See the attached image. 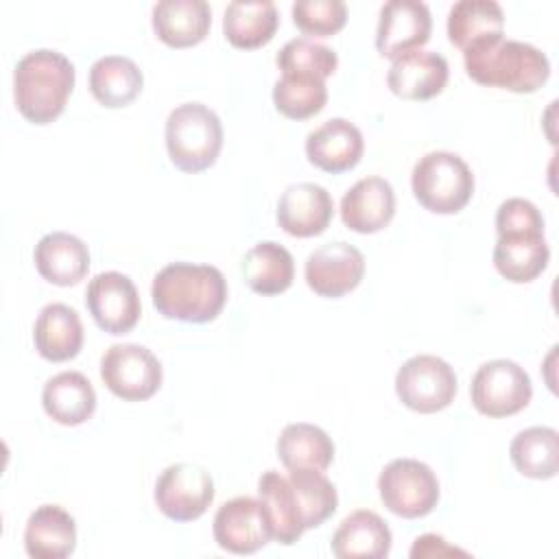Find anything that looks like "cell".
I'll return each instance as SVG.
<instances>
[{
	"label": "cell",
	"instance_id": "cell-1",
	"mask_svg": "<svg viewBox=\"0 0 559 559\" xmlns=\"http://www.w3.org/2000/svg\"><path fill=\"white\" fill-rule=\"evenodd\" d=\"M153 306L166 319L207 323L218 317L227 301V282L212 264H166L151 286Z\"/></svg>",
	"mask_w": 559,
	"mask_h": 559
},
{
	"label": "cell",
	"instance_id": "cell-2",
	"mask_svg": "<svg viewBox=\"0 0 559 559\" xmlns=\"http://www.w3.org/2000/svg\"><path fill=\"white\" fill-rule=\"evenodd\" d=\"M463 63L476 83L518 94L535 92L550 74L548 57L539 48L502 35L463 50Z\"/></svg>",
	"mask_w": 559,
	"mask_h": 559
},
{
	"label": "cell",
	"instance_id": "cell-3",
	"mask_svg": "<svg viewBox=\"0 0 559 559\" xmlns=\"http://www.w3.org/2000/svg\"><path fill=\"white\" fill-rule=\"evenodd\" d=\"M72 87V61L50 48L26 52L13 72V98L17 111L35 124L52 122L63 111Z\"/></svg>",
	"mask_w": 559,
	"mask_h": 559
},
{
	"label": "cell",
	"instance_id": "cell-4",
	"mask_svg": "<svg viewBox=\"0 0 559 559\" xmlns=\"http://www.w3.org/2000/svg\"><path fill=\"white\" fill-rule=\"evenodd\" d=\"M223 146V124L203 103L177 105L166 118V148L183 173L210 168Z\"/></svg>",
	"mask_w": 559,
	"mask_h": 559
},
{
	"label": "cell",
	"instance_id": "cell-5",
	"mask_svg": "<svg viewBox=\"0 0 559 559\" xmlns=\"http://www.w3.org/2000/svg\"><path fill=\"white\" fill-rule=\"evenodd\" d=\"M415 199L435 214H456L474 192V175L461 155L432 151L417 159L411 175Z\"/></svg>",
	"mask_w": 559,
	"mask_h": 559
},
{
	"label": "cell",
	"instance_id": "cell-6",
	"mask_svg": "<svg viewBox=\"0 0 559 559\" xmlns=\"http://www.w3.org/2000/svg\"><path fill=\"white\" fill-rule=\"evenodd\" d=\"M384 507L400 518L428 515L439 502V480L435 472L417 459H393L378 476Z\"/></svg>",
	"mask_w": 559,
	"mask_h": 559
},
{
	"label": "cell",
	"instance_id": "cell-7",
	"mask_svg": "<svg viewBox=\"0 0 559 559\" xmlns=\"http://www.w3.org/2000/svg\"><path fill=\"white\" fill-rule=\"evenodd\" d=\"M100 378L116 397L142 402L162 386V362L144 345L118 343L103 354Z\"/></svg>",
	"mask_w": 559,
	"mask_h": 559
},
{
	"label": "cell",
	"instance_id": "cell-8",
	"mask_svg": "<svg viewBox=\"0 0 559 559\" xmlns=\"http://www.w3.org/2000/svg\"><path fill=\"white\" fill-rule=\"evenodd\" d=\"M395 393L411 411L437 413L452 404L456 395V373L443 358L419 354L397 369Z\"/></svg>",
	"mask_w": 559,
	"mask_h": 559
},
{
	"label": "cell",
	"instance_id": "cell-9",
	"mask_svg": "<svg viewBox=\"0 0 559 559\" xmlns=\"http://www.w3.org/2000/svg\"><path fill=\"white\" fill-rule=\"evenodd\" d=\"M472 404L487 417L520 413L533 395L528 373L513 360L496 358L480 365L469 384Z\"/></svg>",
	"mask_w": 559,
	"mask_h": 559
},
{
	"label": "cell",
	"instance_id": "cell-10",
	"mask_svg": "<svg viewBox=\"0 0 559 559\" xmlns=\"http://www.w3.org/2000/svg\"><path fill=\"white\" fill-rule=\"evenodd\" d=\"M157 509L175 522L201 518L214 500V480L207 469L194 463L168 465L155 483Z\"/></svg>",
	"mask_w": 559,
	"mask_h": 559
},
{
	"label": "cell",
	"instance_id": "cell-11",
	"mask_svg": "<svg viewBox=\"0 0 559 559\" xmlns=\"http://www.w3.org/2000/svg\"><path fill=\"white\" fill-rule=\"evenodd\" d=\"M212 531L216 544L234 555H251L273 539L264 502L251 496H238L221 504Z\"/></svg>",
	"mask_w": 559,
	"mask_h": 559
},
{
	"label": "cell",
	"instance_id": "cell-12",
	"mask_svg": "<svg viewBox=\"0 0 559 559\" xmlns=\"http://www.w3.org/2000/svg\"><path fill=\"white\" fill-rule=\"evenodd\" d=\"M85 306L96 325L109 334H127L142 312L135 284L118 271H105L90 280Z\"/></svg>",
	"mask_w": 559,
	"mask_h": 559
},
{
	"label": "cell",
	"instance_id": "cell-13",
	"mask_svg": "<svg viewBox=\"0 0 559 559\" xmlns=\"http://www.w3.org/2000/svg\"><path fill=\"white\" fill-rule=\"evenodd\" d=\"M430 11L419 0H389L380 9L376 48L382 57L395 59L421 48L430 39Z\"/></svg>",
	"mask_w": 559,
	"mask_h": 559
},
{
	"label": "cell",
	"instance_id": "cell-14",
	"mask_svg": "<svg viewBox=\"0 0 559 559\" xmlns=\"http://www.w3.org/2000/svg\"><path fill=\"white\" fill-rule=\"evenodd\" d=\"M365 273L362 253L343 240L328 242L306 258L304 275L308 286L321 297H341L354 290Z\"/></svg>",
	"mask_w": 559,
	"mask_h": 559
},
{
	"label": "cell",
	"instance_id": "cell-15",
	"mask_svg": "<svg viewBox=\"0 0 559 559\" xmlns=\"http://www.w3.org/2000/svg\"><path fill=\"white\" fill-rule=\"evenodd\" d=\"M332 214L334 203L330 192L323 186L310 181L286 186L277 201L280 227L297 238H310L325 231Z\"/></svg>",
	"mask_w": 559,
	"mask_h": 559
},
{
	"label": "cell",
	"instance_id": "cell-16",
	"mask_svg": "<svg viewBox=\"0 0 559 559\" xmlns=\"http://www.w3.org/2000/svg\"><path fill=\"white\" fill-rule=\"evenodd\" d=\"M448 83V61L432 50H411L393 59L386 85L406 100H426L443 92Z\"/></svg>",
	"mask_w": 559,
	"mask_h": 559
},
{
	"label": "cell",
	"instance_id": "cell-17",
	"mask_svg": "<svg viewBox=\"0 0 559 559\" xmlns=\"http://www.w3.org/2000/svg\"><path fill=\"white\" fill-rule=\"evenodd\" d=\"M362 148L365 140L360 129L345 118H330L306 138L310 164L332 175L354 168L362 157Z\"/></svg>",
	"mask_w": 559,
	"mask_h": 559
},
{
	"label": "cell",
	"instance_id": "cell-18",
	"mask_svg": "<svg viewBox=\"0 0 559 559\" xmlns=\"http://www.w3.org/2000/svg\"><path fill=\"white\" fill-rule=\"evenodd\" d=\"M395 214V192L382 177L356 181L341 199V218L345 227L358 234L384 229Z\"/></svg>",
	"mask_w": 559,
	"mask_h": 559
},
{
	"label": "cell",
	"instance_id": "cell-19",
	"mask_svg": "<svg viewBox=\"0 0 559 559\" xmlns=\"http://www.w3.org/2000/svg\"><path fill=\"white\" fill-rule=\"evenodd\" d=\"M33 258L39 275L57 286L79 284L90 269L87 245L68 231L46 234L35 245Z\"/></svg>",
	"mask_w": 559,
	"mask_h": 559
},
{
	"label": "cell",
	"instance_id": "cell-20",
	"mask_svg": "<svg viewBox=\"0 0 559 559\" xmlns=\"http://www.w3.org/2000/svg\"><path fill=\"white\" fill-rule=\"evenodd\" d=\"M76 546L74 518L59 504L37 507L24 528V548L33 559H63Z\"/></svg>",
	"mask_w": 559,
	"mask_h": 559
},
{
	"label": "cell",
	"instance_id": "cell-21",
	"mask_svg": "<svg viewBox=\"0 0 559 559\" xmlns=\"http://www.w3.org/2000/svg\"><path fill=\"white\" fill-rule=\"evenodd\" d=\"M330 546L338 559H384L391 550V531L378 513L358 509L338 524Z\"/></svg>",
	"mask_w": 559,
	"mask_h": 559
},
{
	"label": "cell",
	"instance_id": "cell-22",
	"mask_svg": "<svg viewBox=\"0 0 559 559\" xmlns=\"http://www.w3.org/2000/svg\"><path fill=\"white\" fill-rule=\"evenodd\" d=\"M212 24V9L205 0H162L153 7V28L157 37L186 48L205 39Z\"/></svg>",
	"mask_w": 559,
	"mask_h": 559
},
{
	"label": "cell",
	"instance_id": "cell-23",
	"mask_svg": "<svg viewBox=\"0 0 559 559\" xmlns=\"http://www.w3.org/2000/svg\"><path fill=\"white\" fill-rule=\"evenodd\" d=\"M33 341L39 356L50 362L74 358L83 345V323L76 310L66 304L44 306L33 328Z\"/></svg>",
	"mask_w": 559,
	"mask_h": 559
},
{
	"label": "cell",
	"instance_id": "cell-24",
	"mask_svg": "<svg viewBox=\"0 0 559 559\" xmlns=\"http://www.w3.org/2000/svg\"><path fill=\"white\" fill-rule=\"evenodd\" d=\"M550 260V249L542 231L500 234L493 247V264L502 277L515 284L535 280Z\"/></svg>",
	"mask_w": 559,
	"mask_h": 559
},
{
	"label": "cell",
	"instance_id": "cell-25",
	"mask_svg": "<svg viewBox=\"0 0 559 559\" xmlns=\"http://www.w3.org/2000/svg\"><path fill=\"white\" fill-rule=\"evenodd\" d=\"M41 404L57 424L79 426L92 417L96 391L81 371H61L44 384Z\"/></svg>",
	"mask_w": 559,
	"mask_h": 559
},
{
	"label": "cell",
	"instance_id": "cell-26",
	"mask_svg": "<svg viewBox=\"0 0 559 559\" xmlns=\"http://www.w3.org/2000/svg\"><path fill=\"white\" fill-rule=\"evenodd\" d=\"M140 66L122 55H105L90 68V92L105 107H127L142 92Z\"/></svg>",
	"mask_w": 559,
	"mask_h": 559
},
{
	"label": "cell",
	"instance_id": "cell-27",
	"mask_svg": "<svg viewBox=\"0 0 559 559\" xmlns=\"http://www.w3.org/2000/svg\"><path fill=\"white\" fill-rule=\"evenodd\" d=\"M277 7L271 0H234L223 15V31L236 48H260L277 31Z\"/></svg>",
	"mask_w": 559,
	"mask_h": 559
},
{
	"label": "cell",
	"instance_id": "cell-28",
	"mask_svg": "<svg viewBox=\"0 0 559 559\" xmlns=\"http://www.w3.org/2000/svg\"><path fill=\"white\" fill-rule=\"evenodd\" d=\"M504 13L496 0H459L448 13V37L461 50L502 35Z\"/></svg>",
	"mask_w": 559,
	"mask_h": 559
},
{
	"label": "cell",
	"instance_id": "cell-29",
	"mask_svg": "<svg viewBox=\"0 0 559 559\" xmlns=\"http://www.w3.org/2000/svg\"><path fill=\"white\" fill-rule=\"evenodd\" d=\"M242 277L258 295L284 293L295 277L293 255L273 240L258 242L242 258Z\"/></svg>",
	"mask_w": 559,
	"mask_h": 559
},
{
	"label": "cell",
	"instance_id": "cell-30",
	"mask_svg": "<svg viewBox=\"0 0 559 559\" xmlns=\"http://www.w3.org/2000/svg\"><path fill=\"white\" fill-rule=\"evenodd\" d=\"M258 493L269 513L273 539L284 546L295 544L304 535L306 526L288 478L277 474L275 469H266L258 480Z\"/></svg>",
	"mask_w": 559,
	"mask_h": 559
},
{
	"label": "cell",
	"instance_id": "cell-31",
	"mask_svg": "<svg viewBox=\"0 0 559 559\" xmlns=\"http://www.w3.org/2000/svg\"><path fill=\"white\" fill-rule=\"evenodd\" d=\"M277 456L286 469L312 467L328 469L334 459V443L328 432L314 424H288L277 437Z\"/></svg>",
	"mask_w": 559,
	"mask_h": 559
},
{
	"label": "cell",
	"instance_id": "cell-32",
	"mask_svg": "<svg viewBox=\"0 0 559 559\" xmlns=\"http://www.w3.org/2000/svg\"><path fill=\"white\" fill-rule=\"evenodd\" d=\"M509 454L522 476L552 478L559 467V435L548 426H531L513 437Z\"/></svg>",
	"mask_w": 559,
	"mask_h": 559
},
{
	"label": "cell",
	"instance_id": "cell-33",
	"mask_svg": "<svg viewBox=\"0 0 559 559\" xmlns=\"http://www.w3.org/2000/svg\"><path fill=\"white\" fill-rule=\"evenodd\" d=\"M328 100L325 79L304 72H282L273 85V103L280 114L293 120H306L323 109Z\"/></svg>",
	"mask_w": 559,
	"mask_h": 559
},
{
	"label": "cell",
	"instance_id": "cell-34",
	"mask_svg": "<svg viewBox=\"0 0 559 559\" xmlns=\"http://www.w3.org/2000/svg\"><path fill=\"white\" fill-rule=\"evenodd\" d=\"M286 478L299 502L306 531L321 526L336 511V504H338L336 487L325 478L323 472L312 467H297V469H288Z\"/></svg>",
	"mask_w": 559,
	"mask_h": 559
},
{
	"label": "cell",
	"instance_id": "cell-35",
	"mask_svg": "<svg viewBox=\"0 0 559 559\" xmlns=\"http://www.w3.org/2000/svg\"><path fill=\"white\" fill-rule=\"evenodd\" d=\"M277 66L282 72H304L328 79L338 66L336 52L310 37H295L277 52Z\"/></svg>",
	"mask_w": 559,
	"mask_h": 559
},
{
	"label": "cell",
	"instance_id": "cell-36",
	"mask_svg": "<svg viewBox=\"0 0 559 559\" xmlns=\"http://www.w3.org/2000/svg\"><path fill=\"white\" fill-rule=\"evenodd\" d=\"M293 22L306 35L330 37L345 26L347 4L343 0H297Z\"/></svg>",
	"mask_w": 559,
	"mask_h": 559
},
{
	"label": "cell",
	"instance_id": "cell-37",
	"mask_svg": "<svg viewBox=\"0 0 559 559\" xmlns=\"http://www.w3.org/2000/svg\"><path fill=\"white\" fill-rule=\"evenodd\" d=\"M496 231L500 234H518V231H542L544 234V216L535 203L513 197L500 203L496 212Z\"/></svg>",
	"mask_w": 559,
	"mask_h": 559
},
{
	"label": "cell",
	"instance_id": "cell-38",
	"mask_svg": "<svg viewBox=\"0 0 559 559\" xmlns=\"http://www.w3.org/2000/svg\"><path fill=\"white\" fill-rule=\"evenodd\" d=\"M443 555H463L467 557L465 550L450 546L441 535H421L415 539L413 548H411V557H443Z\"/></svg>",
	"mask_w": 559,
	"mask_h": 559
}]
</instances>
